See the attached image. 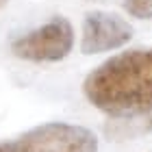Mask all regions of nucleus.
<instances>
[{"label": "nucleus", "mask_w": 152, "mask_h": 152, "mask_svg": "<svg viewBox=\"0 0 152 152\" xmlns=\"http://www.w3.org/2000/svg\"><path fill=\"white\" fill-rule=\"evenodd\" d=\"M133 37V26L117 13L109 11H89L83 18L80 33V52L100 54L126 46Z\"/></svg>", "instance_id": "nucleus-4"}, {"label": "nucleus", "mask_w": 152, "mask_h": 152, "mask_svg": "<svg viewBox=\"0 0 152 152\" xmlns=\"http://www.w3.org/2000/svg\"><path fill=\"white\" fill-rule=\"evenodd\" d=\"M74 48V28L70 20L57 15L44 26L28 31L11 44V52L18 59L33 63H57L65 59Z\"/></svg>", "instance_id": "nucleus-3"}, {"label": "nucleus", "mask_w": 152, "mask_h": 152, "mask_svg": "<svg viewBox=\"0 0 152 152\" xmlns=\"http://www.w3.org/2000/svg\"><path fill=\"white\" fill-rule=\"evenodd\" d=\"M11 152H98V137L78 124L50 122L11 141Z\"/></svg>", "instance_id": "nucleus-2"}, {"label": "nucleus", "mask_w": 152, "mask_h": 152, "mask_svg": "<svg viewBox=\"0 0 152 152\" xmlns=\"http://www.w3.org/2000/svg\"><path fill=\"white\" fill-rule=\"evenodd\" d=\"M85 98L111 117L152 113V48H133L113 54L87 74Z\"/></svg>", "instance_id": "nucleus-1"}, {"label": "nucleus", "mask_w": 152, "mask_h": 152, "mask_svg": "<svg viewBox=\"0 0 152 152\" xmlns=\"http://www.w3.org/2000/svg\"><path fill=\"white\" fill-rule=\"evenodd\" d=\"M148 126L152 128V113H150V120H148Z\"/></svg>", "instance_id": "nucleus-7"}, {"label": "nucleus", "mask_w": 152, "mask_h": 152, "mask_svg": "<svg viewBox=\"0 0 152 152\" xmlns=\"http://www.w3.org/2000/svg\"><path fill=\"white\" fill-rule=\"evenodd\" d=\"M7 2H9V0H0V7H4Z\"/></svg>", "instance_id": "nucleus-8"}, {"label": "nucleus", "mask_w": 152, "mask_h": 152, "mask_svg": "<svg viewBox=\"0 0 152 152\" xmlns=\"http://www.w3.org/2000/svg\"><path fill=\"white\" fill-rule=\"evenodd\" d=\"M124 11L137 20H152V0H124Z\"/></svg>", "instance_id": "nucleus-5"}, {"label": "nucleus", "mask_w": 152, "mask_h": 152, "mask_svg": "<svg viewBox=\"0 0 152 152\" xmlns=\"http://www.w3.org/2000/svg\"><path fill=\"white\" fill-rule=\"evenodd\" d=\"M0 152H11V141L9 143H0Z\"/></svg>", "instance_id": "nucleus-6"}]
</instances>
